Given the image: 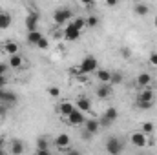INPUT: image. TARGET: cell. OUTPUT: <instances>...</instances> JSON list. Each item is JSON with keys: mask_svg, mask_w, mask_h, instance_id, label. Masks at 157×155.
I'll return each instance as SVG.
<instances>
[{"mask_svg": "<svg viewBox=\"0 0 157 155\" xmlns=\"http://www.w3.org/2000/svg\"><path fill=\"white\" fill-rule=\"evenodd\" d=\"M64 119H66V122L71 124V126H82L84 120H86V119H84V112H80V110H77V108H75L68 117H64Z\"/></svg>", "mask_w": 157, "mask_h": 155, "instance_id": "3957f363", "label": "cell"}, {"mask_svg": "<svg viewBox=\"0 0 157 155\" xmlns=\"http://www.w3.org/2000/svg\"><path fill=\"white\" fill-rule=\"evenodd\" d=\"M154 99H155V95H154L150 86L148 88H141V91L137 93V100H154Z\"/></svg>", "mask_w": 157, "mask_h": 155, "instance_id": "2e32d148", "label": "cell"}, {"mask_svg": "<svg viewBox=\"0 0 157 155\" xmlns=\"http://www.w3.org/2000/svg\"><path fill=\"white\" fill-rule=\"evenodd\" d=\"M86 26H88V28H95V26H99V18H97L95 15H90V17L86 18Z\"/></svg>", "mask_w": 157, "mask_h": 155, "instance_id": "f1b7e54d", "label": "cell"}, {"mask_svg": "<svg viewBox=\"0 0 157 155\" xmlns=\"http://www.w3.org/2000/svg\"><path fill=\"white\" fill-rule=\"evenodd\" d=\"M104 2H106L108 7H115V6L119 4V0H104Z\"/></svg>", "mask_w": 157, "mask_h": 155, "instance_id": "8d00e7d4", "label": "cell"}, {"mask_svg": "<svg viewBox=\"0 0 157 155\" xmlns=\"http://www.w3.org/2000/svg\"><path fill=\"white\" fill-rule=\"evenodd\" d=\"M71 24H73L77 29H80V31H82V29L86 28V18H82V17H78V18H73V20H71Z\"/></svg>", "mask_w": 157, "mask_h": 155, "instance_id": "4316f807", "label": "cell"}, {"mask_svg": "<svg viewBox=\"0 0 157 155\" xmlns=\"http://www.w3.org/2000/svg\"><path fill=\"white\" fill-rule=\"evenodd\" d=\"M55 146H57V150H60V148H66V146H70V135L68 133H59L57 137H55Z\"/></svg>", "mask_w": 157, "mask_h": 155, "instance_id": "8fae6325", "label": "cell"}, {"mask_svg": "<svg viewBox=\"0 0 157 155\" xmlns=\"http://www.w3.org/2000/svg\"><path fill=\"white\" fill-rule=\"evenodd\" d=\"M26 28H28V31H35V29H39V15L37 13H29L28 17H26Z\"/></svg>", "mask_w": 157, "mask_h": 155, "instance_id": "9c48e42d", "label": "cell"}, {"mask_svg": "<svg viewBox=\"0 0 157 155\" xmlns=\"http://www.w3.org/2000/svg\"><path fill=\"white\" fill-rule=\"evenodd\" d=\"M37 153L39 155H48L49 153V141L46 137H40L37 141Z\"/></svg>", "mask_w": 157, "mask_h": 155, "instance_id": "9a60e30c", "label": "cell"}, {"mask_svg": "<svg viewBox=\"0 0 157 155\" xmlns=\"http://www.w3.org/2000/svg\"><path fill=\"white\" fill-rule=\"evenodd\" d=\"M73 110H75V104H73V102H70V100H64V102L59 106V113H60L62 117H68Z\"/></svg>", "mask_w": 157, "mask_h": 155, "instance_id": "ac0fdd59", "label": "cell"}, {"mask_svg": "<svg viewBox=\"0 0 157 155\" xmlns=\"http://www.w3.org/2000/svg\"><path fill=\"white\" fill-rule=\"evenodd\" d=\"M82 2V6H86V7H91V6H95V0H80Z\"/></svg>", "mask_w": 157, "mask_h": 155, "instance_id": "d590c367", "label": "cell"}, {"mask_svg": "<svg viewBox=\"0 0 157 155\" xmlns=\"http://www.w3.org/2000/svg\"><path fill=\"white\" fill-rule=\"evenodd\" d=\"M152 82H154V78H152L150 73H139V75L135 77V86H137V88H148Z\"/></svg>", "mask_w": 157, "mask_h": 155, "instance_id": "ba28073f", "label": "cell"}, {"mask_svg": "<svg viewBox=\"0 0 157 155\" xmlns=\"http://www.w3.org/2000/svg\"><path fill=\"white\" fill-rule=\"evenodd\" d=\"M135 104H137V108H141V110H152V108H154V100H137Z\"/></svg>", "mask_w": 157, "mask_h": 155, "instance_id": "484cf974", "label": "cell"}, {"mask_svg": "<svg viewBox=\"0 0 157 155\" xmlns=\"http://www.w3.org/2000/svg\"><path fill=\"white\" fill-rule=\"evenodd\" d=\"M130 142H132L133 146H137V148H144V146L148 144V137H146V133H143V131H133V133L130 135Z\"/></svg>", "mask_w": 157, "mask_h": 155, "instance_id": "277c9868", "label": "cell"}, {"mask_svg": "<svg viewBox=\"0 0 157 155\" xmlns=\"http://www.w3.org/2000/svg\"><path fill=\"white\" fill-rule=\"evenodd\" d=\"M11 24H13V17H11V13L0 9V29H7Z\"/></svg>", "mask_w": 157, "mask_h": 155, "instance_id": "30bf717a", "label": "cell"}, {"mask_svg": "<svg viewBox=\"0 0 157 155\" xmlns=\"http://www.w3.org/2000/svg\"><path fill=\"white\" fill-rule=\"evenodd\" d=\"M141 131H143V133H146V135H152V133L155 131V126H154V122H150V120L143 122V124H141Z\"/></svg>", "mask_w": 157, "mask_h": 155, "instance_id": "603a6c76", "label": "cell"}, {"mask_svg": "<svg viewBox=\"0 0 157 155\" xmlns=\"http://www.w3.org/2000/svg\"><path fill=\"white\" fill-rule=\"evenodd\" d=\"M75 108L77 110H80V112H91V102H90V99H86L84 95H80L77 99V102H75Z\"/></svg>", "mask_w": 157, "mask_h": 155, "instance_id": "7c38bea8", "label": "cell"}, {"mask_svg": "<svg viewBox=\"0 0 157 155\" xmlns=\"http://www.w3.org/2000/svg\"><path fill=\"white\" fill-rule=\"evenodd\" d=\"M0 100H4V102H17V95L13 91H6V88H0Z\"/></svg>", "mask_w": 157, "mask_h": 155, "instance_id": "ffe728a7", "label": "cell"}, {"mask_svg": "<svg viewBox=\"0 0 157 155\" xmlns=\"http://www.w3.org/2000/svg\"><path fill=\"white\" fill-rule=\"evenodd\" d=\"M122 82V73H112V78H110V84L112 86H117V84H121Z\"/></svg>", "mask_w": 157, "mask_h": 155, "instance_id": "83f0119b", "label": "cell"}, {"mask_svg": "<svg viewBox=\"0 0 157 155\" xmlns=\"http://www.w3.org/2000/svg\"><path fill=\"white\" fill-rule=\"evenodd\" d=\"M48 95L53 97V99H55V97H60V89H59L57 86H49V88H48Z\"/></svg>", "mask_w": 157, "mask_h": 155, "instance_id": "4dcf8cb0", "label": "cell"}, {"mask_svg": "<svg viewBox=\"0 0 157 155\" xmlns=\"http://www.w3.org/2000/svg\"><path fill=\"white\" fill-rule=\"evenodd\" d=\"M104 117H106V119H110V120L113 122V120H117V117H119V112L115 110V108H108V110L104 112Z\"/></svg>", "mask_w": 157, "mask_h": 155, "instance_id": "d4e9b609", "label": "cell"}, {"mask_svg": "<svg viewBox=\"0 0 157 155\" xmlns=\"http://www.w3.org/2000/svg\"><path fill=\"white\" fill-rule=\"evenodd\" d=\"M106 152L112 155H117L122 152V142L115 139V137H112V139H108V142H106Z\"/></svg>", "mask_w": 157, "mask_h": 155, "instance_id": "8992f818", "label": "cell"}, {"mask_svg": "<svg viewBox=\"0 0 157 155\" xmlns=\"http://www.w3.org/2000/svg\"><path fill=\"white\" fill-rule=\"evenodd\" d=\"M133 11H135V15L144 17V15H148V6L146 4H135L133 6Z\"/></svg>", "mask_w": 157, "mask_h": 155, "instance_id": "cb8c5ba5", "label": "cell"}, {"mask_svg": "<svg viewBox=\"0 0 157 155\" xmlns=\"http://www.w3.org/2000/svg\"><path fill=\"white\" fill-rule=\"evenodd\" d=\"M44 35L40 33L39 29H35V31H28V42L31 44V46H37V42L42 39Z\"/></svg>", "mask_w": 157, "mask_h": 155, "instance_id": "7402d4cb", "label": "cell"}, {"mask_svg": "<svg viewBox=\"0 0 157 155\" xmlns=\"http://www.w3.org/2000/svg\"><path fill=\"white\" fill-rule=\"evenodd\" d=\"M78 66H80V71H82V73L91 75L93 71H97V68H99V60H97L93 55H86Z\"/></svg>", "mask_w": 157, "mask_h": 155, "instance_id": "7a4b0ae2", "label": "cell"}, {"mask_svg": "<svg viewBox=\"0 0 157 155\" xmlns=\"http://www.w3.org/2000/svg\"><path fill=\"white\" fill-rule=\"evenodd\" d=\"M71 18H73V13H71L70 7H57L53 11V22H55V26H62L64 28Z\"/></svg>", "mask_w": 157, "mask_h": 155, "instance_id": "6da1fadb", "label": "cell"}, {"mask_svg": "<svg viewBox=\"0 0 157 155\" xmlns=\"http://www.w3.org/2000/svg\"><path fill=\"white\" fill-rule=\"evenodd\" d=\"M2 142H4V139H0V153L4 152V150H2Z\"/></svg>", "mask_w": 157, "mask_h": 155, "instance_id": "74e56055", "label": "cell"}, {"mask_svg": "<svg viewBox=\"0 0 157 155\" xmlns=\"http://www.w3.org/2000/svg\"><path fill=\"white\" fill-rule=\"evenodd\" d=\"M2 49H4V53H7V55H15V53H18V44H17L15 40H7V42L2 46Z\"/></svg>", "mask_w": 157, "mask_h": 155, "instance_id": "d6986e66", "label": "cell"}, {"mask_svg": "<svg viewBox=\"0 0 157 155\" xmlns=\"http://www.w3.org/2000/svg\"><path fill=\"white\" fill-rule=\"evenodd\" d=\"M9 152L15 155H20L26 152V148H24V144H22V141H18V139H13V141H9Z\"/></svg>", "mask_w": 157, "mask_h": 155, "instance_id": "4fadbf2b", "label": "cell"}, {"mask_svg": "<svg viewBox=\"0 0 157 155\" xmlns=\"http://www.w3.org/2000/svg\"><path fill=\"white\" fill-rule=\"evenodd\" d=\"M150 64L152 66H157V51H152L150 53Z\"/></svg>", "mask_w": 157, "mask_h": 155, "instance_id": "836d02e7", "label": "cell"}, {"mask_svg": "<svg viewBox=\"0 0 157 155\" xmlns=\"http://www.w3.org/2000/svg\"><path fill=\"white\" fill-rule=\"evenodd\" d=\"M9 68H13V70H20L22 68V64H24V59H22V55L20 53H15V55H9Z\"/></svg>", "mask_w": 157, "mask_h": 155, "instance_id": "5bb4252c", "label": "cell"}, {"mask_svg": "<svg viewBox=\"0 0 157 155\" xmlns=\"http://www.w3.org/2000/svg\"><path fill=\"white\" fill-rule=\"evenodd\" d=\"M7 68H9V64L0 62V75H7Z\"/></svg>", "mask_w": 157, "mask_h": 155, "instance_id": "d6a6232c", "label": "cell"}, {"mask_svg": "<svg viewBox=\"0 0 157 155\" xmlns=\"http://www.w3.org/2000/svg\"><path fill=\"white\" fill-rule=\"evenodd\" d=\"M80 37V29H77L71 22H68L66 26H64V39L70 40V42H73V40H77Z\"/></svg>", "mask_w": 157, "mask_h": 155, "instance_id": "5b68a950", "label": "cell"}, {"mask_svg": "<svg viewBox=\"0 0 157 155\" xmlns=\"http://www.w3.org/2000/svg\"><path fill=\"white\" fill-rule=\"evenodd\" d=\"M154 24H155V28H157V15H155V20H154Z\"/></svg>", "mask_w": 157, "mask_h": 155, "instance_id": "f35d334b", "label": "cell"}, {"mask_svg": "<svg viewBox=\"0 0 157 155\" xmlns=\"http://www.w3.org/2000/svg\"><path fill=\"white\" fill-rule=\"evenodd\" d=\"M7 84V75H0V88H6Z\"/></svg>", "mask_w": 157, "mask_h": 155, "instance_id": "e575fe53", "label": "cell"}, {"mask_svg": "<svg viewBox=\"0 0 157 155\" xmlns=\"http://www.w3.org/2000/svg\"><path fill=\"white\" fill-rule=\"evenodd\" d=\"M95 93H97L99 99H108V97L112 95V84H110V82H101V84L97 86Z\"/></svg>", "mask_w": 157, "mask_h": 155, "instance_id": "52a82bcc", "label": "cell"}, {"mask_svg": "<svg viewBox=\"0 0 157 155\" xmlns=\"http://www.w3.org/2000/svg\"><path fill=\"white\" fill-rule=\"evenodd\" d=\"M95 75H97V80H99V82H110L112 71H108V70H99V68H97Z\"/></svg>", "mask_w": 157, "mask_h": 155, "instance_id": "44dd1931", "label": "cell"}, {"mask_svg": "<svg viewBox=\"0 0 157 155\" xmlns=\"http://www.w3.org/2000/svg\"><path fill=\"white\" fill-rule=\"evenodd\" d=\"M91 137H93V133H91V131H88V130L82 126V139H84V141H90Z\"/></svg>", "mask_w": 157, "mask_h": 155, "instance_id": "1f68e13d", "label": "cell"}, {"mask_svg": "<svg viewBox=\"0 0 157 155\" xmlns=\"http://www.w3.org/2000/svg\"><path fill=\"white\" fill-rule=\"evenodd\" d=\"M88 131H91L93 135L99 131V128H101V122L97 120V119H88V120H84V124H82Z\"/></svg>", "mask_w": 157, "mask_h": 155, "instance_id": "e0dca14e", "label": "cell"}, {"mask_svg": "<svg viewBox=\"0 0 157 155\" xmlns=\"http://www.w3.org/2000/svg\"><path fill=\"white\" fill-rule=\"evenodd\" d=\"M35 47H39V49H48V47H49V39L42 37V39L37 42V46H35Z\"/></svg>", "mask_w": 157, "mask_h": 155, "instance_id": "f546056e", "label": "cell"}]
</instances>
